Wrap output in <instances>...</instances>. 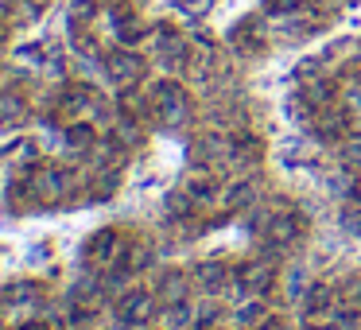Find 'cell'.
<instances>
[{"label":"cell","mask_w":361,"mask_h":330,"mask_svg":"<svg viewBox=\"0 0 361 330\" xmlns=\"http://www.w3.org/2000/svg\"><path fill=\"white\" fill-rule=\"evenodd\" d=\"M159 319V295L148 288H128L125 295L113 299V322L121 330H140Z\"/></svg>","instance_id":"6da1fadb"},{"label":"cell","mask_w":361,"mask_h":330,"mask_svg":"<svg viewBox=\"0 0 361 330\" xmlns=\"http://www.w3.org/2000/svg\"><path fill=\"white\" fill-rule=\"evenodd\" d=\"M152 109H156V117L164 121L167 128H179V125H187L190 121V94L179 86V82H156L152 86Z\"/></svg>","instance_id":"7a4b0ae2"},{"label":"cell","mask_w":361,"mask_h":330,"mask_svg":"<svg viewBox=\"0 0 361 330\" xmlns=\"http://www.w3.org/2000/svg\"><path fill=\"white\" fill-rule=\"evenodd\" d=\"M113 260H133V249L121 241L117 229H97V233H90V241L82 245V264L90 272H102Z\"/></svg>","instance_id":"3957f363"},{"label":"cell","mask_w":361,"mask_h":330,"mask_svg":"<svg viewBox=\"0 0 361 330\" xmlns=\"http://www.w3.org/2000/svg\"><path fill=\"white\" fill-rule=\"evenodd\" d=\"M311 133L319 144H342L353 136V109L350 105H326L311 117Z\"/></svg>","instance_id":"277c9868"},{"label":"cell","mask_w":361,"mask_h":330,"mask_svg":"<svg viewBox=\"0 0 361 330\" xmlns=\"http://www.w3.org/2000/svg\"><path fill=\"white\" fill-rule=\"evenodd\" d=\"M272 288H276V268H272V260L257 257V260H245V264L233 268V291H237V295L252 299V295H268Z\"/></svg>","instance_id":"5b68a950"},{"label":"cell","mask_w":361,"mask_h":330,"mask_svg":"<svg viewBox=\"0 0 361 330\" xmlns=\"http://www.w3.org/2000/svg\"><path fill=\"white\" fill-rule=\"evenodd\" d=\"M144 74H148V59L136 55L133 47H121L113 55H105V78L113 86H136V82H144Z\"/></svg>","instance_id":"8992f818"},{"label":"cell","mask_w":361,"mask_h":330,"mask_svg":"<svg viewBox=\"0 0 361 330\" xmlns=\"http://www.w3.org/2000/svg\"><path fill=\"white\" fill-rule=\"evenodd\" d=\"M156 51H159V63H164V71H171V74L187 71L190 59H195L190 43L183 39V35H175L171 28H159V32H156Z\"/></svg>","instance_id":"52a82bcc"},{"label":"cell","mask_w":361,"mask_h":330,"mask_svg":"<svg viewBox=\"0 0 361 330\" xmlns=\"http://www.w3.org/2000/svg\"><path fill=\"white\" fill-rule=\"evenodd\" d=\"M229 140L233 136H221V133H206L195 140L190 148V159H195L202 171H226V156H229Z\"/></svg>","instance_id":"ba28073f"},{"label":"cell","mask_w":361,"mask_h":330,"mask_svg":"<svg viewBox=\"0 0 361 330\" xmlns=\"http://www.w3.org/2000/svg\"><path fill=\"white\" fill-rule=\"evenodd\" d=\"M264 159V144H260V136H252V133H241V136H233L229 140V156H226V171H237V175H245V171H252V167Z\"/></svg>","instance_id":"9c48e42d"},{"label":"cell","mask_w":361,"mask_h":330,"mask_svg":"<svg viewBox=\"0 0 361 330\" xmlns=\"http://www.w3.org/2000/svg\"><path fill=\"white\" fill-rule=\"evenodd\" d=\"M190 283H195L198 295H218V291H229L233 272H229V264H221V260H202V264H195V272H190Z\"/></svg>","instance_id":"30bf717a"},{"label":"cell","mask_w":361,"mask_h":330,"mask_svg":"<svg viewBox=\"0 0 361 330\" xmlns=\"http://www.w3.org/2000/svg\"><path fill=\"white\" fill-rule=\"evenodd\" d=\"M334 307H338V288L334 283H311L307 295H303V303H299V314H303L307 322H322V319L334 314Z\"/></svg>","instance_id":"8fae6325"},{"label":"cell","mask_w":361,"mask_h":330,"mask_svg":"<svg viewBox=\"0 0 361 330\" xmlns=\"http://www.w3.org/2000/svg\"><path fill=\"white\" fill-rule=\"evenodd\" d=\"M303 233H307L303 214L283 210V214H272V221H268V229H264V241H276V245H283V249H291L295 241H303Z\"/></svg>","instance_id":"7c38bea8"},{"label":"cell","mask_w":361,"mask_h":330,"mask_svg":"<svg viewBox=\"0 0 361 330\" xmlns=\"http://www.w3.org/2000/svg\"><path fill=\"white\" fill-rule=\"evenodd\" d=\"M202 214V202H198L195 195H190L187 187L183 190H171L167 195V202H164V218L171 221V226H190V221Z\"/></svg>","instance_id":"4fadbf2b"},{"label":"cell","mask_w":361,"mask_h":330,"mask_svg":"<svg viewBox=\"0 0 361 330\" xmlns=\"http://www.w3.org/2000/svg\"><path fill=\"white\" fill-rule=\"evenodd\" d=\"M190 276L183 272V268H164L159 272V280H156V295H159V303H175V299H187L190 295Z\"/></svg>","instance_id":"5bb4252c"},{"label":"cell","mask_w":361,"mask_h":330,"mask_svg":"<svg viewBox=\"0 0 361 330\" xmlns=\"http://www.w3.org/2000/svg\"><path fill=\"white\" fill-rule=\"evenodd\" d=\"M303 97L311 102V109H326V105H338V97H342V86H338L334 78H311L303 86Z\"/></svg>","instance_id":"9a60e30c"},{"label":"cell","mask_w":361,"mask_h":330,"mask_svg":"<svg viewBox=\"0 0 361 330\" xmlns=\"http://www.w3.org/2000/svg\"><path fill=\"white\" fill-rule=\"evenodd\" d=\"M257 198H260L257 183H252V179H237V183H229V187H226L221 202L229 206V214H233V210H249V206H257Z\"/></svg>","instance_id":"2e32d148"},{"label":"cell","mask_w":361,"mask_h":330,"mask_svg":"<svg viewBox=\"0 0 361 330\" xmlns=\"http://www.w3.org/2000/svg\"><path fill=\"white\" fill-rule=\"evenodd\" d=\"M233 326L237 330H252V326H264V319H268V303H264V295H252L249 303H241V307H233Z\"/></svg>","instance_id":"e0dca14e"},{"label":"cell","mask_w":361,"mask_h":330,"mask_svg":"<svg viewBox=\"0 0 361 330\" xmlns=\"http://www.w3.org/2000/svg\"><path fill=\"white\" fill-rule=\"evenodd\" d=\"M229 43H233L241 55H257V51H264V35H260L257 20H245V24H237L233 32H229Z\"/></svg>","instance_id":"ac0fdd59"},{"label":"cell","mask_w":361,"mask_h":330,"mask_svg":"<svg viewBox=\"0 0 361 330\" xmlns=\"http://www.w3.org/2000/svg\"><path fill=\"white\" fill-rule=\"evenodd\" d=\"M159 326H164V330L195 326V307H190V299H175V303H164V311H159Z\"/></svg>","instance_id":"d6986e66"},{"label":"cell","mask_w":361,"mask_h":330,"mask_svg":"<svg viewBox=\"0 0 361 330\" xmlns=\"http://www.w3.org/2000/svg\"><path fill=\"white\" fill-rule=\"evenodd\" d=\"M187 190H190V195H195L202 206H214L221 195H226V190H221V183L214 179V171H198V175H190V179H187Z\"/></svg>","instance_id":"ffe728a7"},{"label":"cell","mask_w":361,"mask_h":330,"mask_svg":"<svg viewBox=\"0 0 361 330\" xmlns=\"http://www.w3.org/2000/svg\"><path fill=\"white\" fill-rule=\"evenodd\" d=\"M109 136H113V140H117L125 152L140 148V140H144V133H140V125H136V117H128V113H121V117L109 125Z\"/></svg>","instance_id":"44dd1931"},{"label":"cell","mask_w":361,"mask_h":330,"mask_svg":"<svg viewBox=\"0 0 361 330\" xmlns=\"http://www.w3.org/2000/svg\"><path fill=\"white\" fill-rule=\"evenodd\" d=\"M0 303H12V307H20V303H43V288L35 280H20V283H12V288L0 291Z\"/></svg>","instance_id":"7402d4cb"},{"label":"cell","mask_w":361,"mask_h":330,"mask_svg":"<svg viewBox=\"0 0 361 330\" xmlns=\"http://www.w3.org/2000/svg\"><path fill=\"white\" fill-rule=\"evenodd\" d=\"M97 140H102V136H97V125H90V121H74V125L66 128V148L71 152H90Z\"/></svg>","instance_id":"603a6c76"},{"label":"cell","mask_w":361,"mask_h":330,"mask_svg":"<svg viewBox=\"0 0 361 330\" xmlns=\"http://www.w3.org/2000/svg\"><path fill=\"white\" fill-rule=\"evenodd\" d=\"M51 0H12L8 4V16L16 20V24H32V20H39L43 12H47Z\"/></svg>","instance_id":"cb8c5ba5"},{"label":"cell","mask_w":361,"mask_h":330,"mask_svg":"<svg viewBox=\"0 0 361 330\" xmlns=\"http://www.w3.org/2000/svg\"><path fill=\"white\" fill-rule=\"evenodd\" d=\"M27 117V102L20 94H0V125H16Z\"/></svg>","instance_id":"d4e9b609"},{"label":"cell","mask_w":361,"mask_h":330,"mask_svg":"<svg viewBox=\"0 0 361 330\" xmlns=\"http://www.w3.org/2000/svg\"><path fill=\"white\" fill-rule=\"evenodd\" d=\"M338 164L350 175H361V136H350V140L338 144Z\"/></svg>","instance_id":"484cf974"},{"label":"cell","mask_w":361,"mask_h":330,"mask_svg":"<svg viewBox=\"0 0 361 330\" xmlns=\"http://www.w3.org/2000/svg\"><path fill=\"white\" fill-rule=\"evenodd\" d=\"M218 322H221V303H210V299H206L195 311V330H210V326H218Z\"/></svg>","instance_id":"4316f807"},{"label":"cell","mask_w":361,"mask_h":330,"mask_svg":"<svg viewBox=\"0 0 361 330\" xmlns=\"http://www.w3.org/2000/svg\"><path fill=\"white\" fill-rule=\"evenodd\" d=\"M97 16V0H74L71 4V28H86Z\"/></svg>","instance_id":"83f0119b"},{"label":"cell","mask_w":361,"mask_h":330,"mask_svg":"<svg viewBox=\"0 0 361 330\" xmlns=\"http://www.w3.org/2000/svg\"><path fill=\"white\" fill-rule=\"evenodd\" d=\"M338 221H342V229L345 233H353V237H361V206H342L338 210Z\"/></svg>","instance_id":"f1b7e54d"},{"label":"cell","mask_w":361,"mask_h":330,"mask_svg":"<svg viewBox=\"0 0 361 330\" xmlns=\"http://www.w3.org/2000/svg\"><path fill=\"white\" fill-rule=\"evenodd\" d=\"M74 55L97 59V39H94V35H86V28H74Z\"/></svg>","instance_id":"f546056e"},{"label":"cell","mask_w":361,"mask_h":330,"mask_svg":"<svg viewBox=\"0 0 361 330\" xmlns=\"http://www.w3.org/2000/svg\"><path fill=\"white\" fill-rule=\"evenodd\" d=\"M117 39H121V47H136L144 39V28L136 20H125V24H117Z\"/></svg>","instance_id":"4dcf8cb0"},{"label":"cell","mask_w":361,"mask_h":330,"mask_svg":"<svg viewBox=\"0 0 361 330\" xmlns=\"http://www.w3.org/2000/svg\"><path fill=\"white\" fill-rule=\"evenodd\" d=\"M303 8V0H264V16H291Z\"/></svg>","instance_id":"1f68e13d"},{"label":"cell","mask_w":361,"mask_h":330,"mask_svg":"<svg viewBox=\"0 0 361 330\" xmlns=\"http://www.w3.org/2000/svg\"><path fill=\"white\" fill-rule=\"evenodd\" d=\"M342 97H345V105H350L353 113H361V78L357 74H350V82L342 86Z\"/></svg>","instance_id":"d6a6232c"},{"label":"cell","mask_w":361,"mask_h":330,"mask_svg":"<svg viewBox=\"0 0 361 330\" xmlns=\"http://www.w3.org/2000/svg\"><path fill=\"white\" fill-rule=\"evenodd\" d=\"M16 330H51V322H47V319H43V322L35 319V322H24V326H16Z\"/></svg>","instance_id":"836d02e7"},{"label":"cell","mask_w":361,"mask_h":330,"mask_svg":"<svg viewBox=\"0 0 361 330\" xmlns=\"http://www.w3.org/2000/svg\"><path fill=\"white\" fill-rule=\"evenodd\" d=\"M307 330H342V326H330V322H307Z\"/></svg>","instance_id":"e575fe53"},{"label":"cell","mask_w":361,"mask_h":330,"mask_svg":"<svg viewBox=\"0 0 361 330\" xmlns=\"http://www.w3.org/2000/svg\"><path fill=\"white\" fill-rule=\"evenodd\" d=\"M4 43H8V24L0 20V47H4Z\"/></svg>","instance_id":"d590c367"},{"label":"cell","mask_w":361,"mask_h":330,"mask_svg":"<svg viewBox=\"0 0 361 330\" xmlns=\"http://www.w3.org/2000/svg\"><path fill=\"white\" fill-rule=\"evenodd\" d=\"M350 74H357V78H361V55H357V59H353V63H350Z\"/></svg>","instance_id":"8d00e7d4"},{"label":"cell","mask_w":361,"mask_h":330,"mask_svg":"<svg viewBox=\"0 0 361 330\" xmlns=\"http://www.w3.org/2000/svg\"><path fill=\"white\" fill-rule=\"evenodd\" d=\"M252 330H264V326H252Z\"/></svg>","instance_id":"74e56055"},{"label":"cell","mask_w":361,"mask_h":330,"mask_svg":"<svg viewBox=\"0 0 361 330\" xmlns=\"http://www.w3.org/2000/svg\"><path fill=\"white\" fill-rule=\"evenodd\" d=\"M140 330H152V326H140Z\"/></svg>","instance_id":"f35d334b"},{"label":"cell","mask_w":361,"mask_h":330,"mask_svg":"<svg viewBox=\"0 0 361 330\" xmlns=\"http://www.w3.org/2000/svg\"><path fill=\"white\" fill-rule=\"evenodd\" d=\"M357 330H361V326H357Z\"/></svg>","instance_id":"ab89813d"}]
</instances>
